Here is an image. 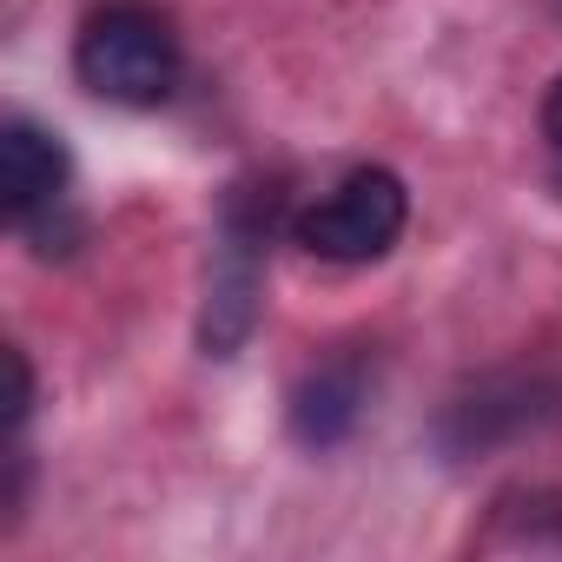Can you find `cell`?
Here are the masks:
<instances>
[{"mask_svg": "<svg viewBox=\"0 0 562 562\" xmlns=\"http://www.w3.org/2000/svg\"><path fill=\"white\" fill-rule=\"evenodd\" d=\"M67 192V146L60 133L34 126V120H8L0 126V205H8V218H34L47 205H60Z\"/></svg>", "mask_w": 562, "mask_h": 562, "instance_id": "5", "label": "cell"}, {"mask_svg": "<svg viewBox=\"0 0 562 562\" xmlns=\"http://www.w3.org/2000/svg\"><path fill=\"white\" fill-rule=\"evenodd\" d=\"M358 417H364V378H358L351 364H325V371L305 378L299 397H292V437L312 443V450L345 443V437L358 430Z\"/></svg>", "mask_w": 562, "mask_h": 562, "instance_id": "6", "label": "cell"}, {"mask_svg": "<svg viewBox=\"0 0 562 562\" xmlns=\"http://www.w3.org/2000/svg\"><path fill=\"white\" fill-rule=\"evenodd\" d=\"M404 218H411V192H404V179L384 172V166H364V172H351L338 192H325L312 212H299L292 232H299V245L318 251V258L364 265V258H384V251L397 245Z\"/></svg>", "mask_w": 562, "mask_h": 562, "instance_id": "2", "label": "cell"}, {"mask_svg": "<svg viewBox=\"0 0 562 562\" xmlns=\"http://www.w3.org/2000/svg\"><path fill=\"white\" fill-rule=\"evenodd\" d=\"M34 411V371H27V351L8 345V430H21Z\"/></svg>", "mask_w": 562, "mask_h": 562, "instance_id": "7", "label": "cell"}, {"mask_svg": "<svg viewBox=\"0 0 562 562\" xmlns=\"http://www.w3.org/2000/svg\"><path fill=\"white\" fill-rule=\"evenodd\" d=\"M542 133H549V139L562 146V80H555V87L542 93Z\"/></svg>", "mask_w": 562, "mask_h": 562, "instance_id": "8", "label": "cell"}, {"mask_svg": "<svg viewBox=\"0 0 562 562\" xmlns=\"http://www.w3.org/2000/svg\"><path fill=\"white\" fill-rule=\"evenodd\" d=\"M555 411H562V397H555L549 384H536V378H483L476 391H463V397L443 411L437 437H443L450 457H476V450H490V443H503V437L536 430V424L555 417Z\"/></svg>", "mask_w": 562, "mask_h": 562, "instance_id": "3", "label": "cell"}, {"mask_svg": "<svg viewBox=\"0 0 562 562\" xmlns=\"http://www.w3.org/2000/svg\"><path fill=\"white\" fill-rule=\"evenodd\" d=\"M258 292H265V278H258V225H245L238 212L225 218V245L212 258V285H205V318H199V345L212 358H232L251 325H258Z\"/></svg>", "mask_w": 562, "mask_h": 562, "instance_id": "4", "label": "cell"}, {"mask_svg": "<svg viewBox=\"0 0 562 562\" xmlns=\"http://www.w3.org/2000/svg\"><path fill=\"white\" fill-rule=\"evenodd\" d=\"M74 74L87 93L113 106H159L179 87V41L146 8H106L80 27Z\"/></svg>", "mask_w": 562, "mask_h": 562, "instance_id": "1", "label": "cell"}]
</instances>
